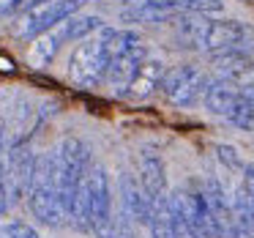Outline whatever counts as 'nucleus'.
<instances>
[{
    "mask_svg": "<svg viewBox=\"0 0 254 238\" xmlns=\"http://www.w3.org/2000/svg\"><path fill=\"white\" fill-rule=\"evenodd\" d=\"M88 0H47V3H36L28 11H22L19 19V36L22 39H39V36L50 33L52 28H58L61 22H66L68 17L79 11Z\"/></svg>",
    "mask_w": 254,
    "mask_h": 238,
    "instance_id": "423d86ee",
    "label": "nucleus"
},
{
    "mask_svg": "<svg viewBox=\"0 0 254 238\" xmlns=\"http://www.w3.org/2000/svg\"><path fill=\"white\" fill-rule=\"evenodd\" d=\"M58 159H61V203L68 219V208L90 170V148L79 137H63L58 143Z\"/></svg>",
    "mask_w": 254,
    "mask_h": 238,
    "instance_id": "20e7f679",
    "label": "nucleus"
},
{
    "mask_svg": "<svg viewBox=\"0 0 254 238\" xmlns=\"http://www.w3.org/2000/svg\"><path fill=\"white\" fill-rule=\"evenodd\" d=\"M8 208H11V189H8L6 161H0V216L8 214Z\"/></svg>",
    "mask_w": 254,
    "mask_h": 238,
    "instance_id": "412c9836",
    "label": "nucleus"
},
{
    "mask_svg": "<svg viewBox=\"0 0 254 238\" xmlns=\"http://www.w3.org/2000/svg\"><path fill=\"white\" fill-rule=\"evenodd\" d=\"M148 227H150V238H183L181 227H178L175 216H172V208H170V194L156 197L150 203Z\"/></svg>",
    "mask_w": 254,
    "mask_h": 238,
    "instance_id": "f3484780",
    "label": "nucleus"
},
{
    "mask_svg": "<svg viewBox=\"0 0 254 238\" xmlns=\"http://www.w3.org/2000/svg\"><path fill=\"white\" fill-rule=\"evenodd\" d=\"M205 85H208V77L199 72L197 66H172L164 72L161 77L159 90L164 93V99L175 107H194L205 93Z\"/></svg>",
    "mask_w": 254,
    "mask_h": 238,
    "instance_id": "0eeeda50",
    "label": "nucleus"
},
{
    "mask_svg": "<svg viewBox=\"0 0 254 238\" xmlns=\"http://www.w3.org/2000/svg\"><path fill=\"white\" fill-rule=\"evenodd\" d=\"M238 99H241V88H235V82L230 79H208L205 85V93H202V104L210 115H219V118H230V112L235 110Z\"/></svg>",
    "mask_w": 254,
    "mask_h": 238,
    "instance_id": "f8f14e48",
    "label": "nucleus"
},
{
    "mask_svg": "<svg viewBox=\"0 0 254 238\" xmlns=\"http://www.w3.org/2000/svg\"><path fill=\"white\" fill-rule=\"evenodd\" d=\"M243 181H241V189H243V194H246V200L252 203V208H254V164H243Z\"/></svg>",
    "mask_w": 254,
    "mask_h": 238,
    "instance_id": "5701e85b",
    "label": "nucleus"
},
{
    "mask_svg": "<svg viewBox=\"0 0 254 238\" xmlns=\"http://www.w3.org/2000/svg\"><path fill=\"white\" fill-rule=\"evenodd\" d=\"M85 194H88V230L96 238H112V186L110 172L101 164H90L85 175Z\"/></svg>",
    "mask_w": 254,
    "mask_h": 238,
    "instance_id": "39448f33",
    "label": "nucleus"
},
{
    "mask_svg": "<svg viewBox=\"0 0 254 238\" xmlns=\"http://www.w3.org/2000/svg\"><path fill=\"white\" fill-rule=\"evenodd\" d=\"M137 181L142 186V192L148 194V200L153 203L156 197H164L167 194V167L156 151L145 148L137 159Z\"/></svg>",
    "mask_w": 254,
    "mask_h": 238,
    "instance_id": "9d476101",
    "label": "nucleus"
},
{
    "mask_svg": "<svg viewBox=\"0 0 254 238\" xmlns=\"http://www.w3.org/2000/svg\"><path fill=\"white\" fill-rule=\"evenodd\" d=\"M216 159H219L230 172H241L243 170V159L232 145H216Z\"/></svg>",
    "mask_w": 254,
    "mask_h": 238,
    "instance_id": "aec40b11",
    "label": "nucleus"
},
{
    "mask_svg": "<svg viewBox=\"0 0 254 238\" xmlns=\"http://www.w3.org/2000/svg\"><path fill=\"white\" fill-rule=\"evenodd\" d=\"M199 186H202L205 203H208L210 219H213L216 238H238L241 233H238L235 219H232V205H230V197H227L224 186L216 178H205Z\"/></svg>",
    "mask_w": 254,
    "mask_h": 238,
    "instance_id": "1a4fd4ad",
    "label": "nucleus"
},
{
    "mask_svg": "<svg viewBox=\"0 0 254 238\" xmlns=\"http://www.w3.org/2000/svg\"><path fill=\"white\" fill-rule=\"evenodd\" d=\"M121 194H123V208H126V214L131 216L137 225H148V219H150V200H148V194L142 192L137 175L123 172L121 175Z\"/></svg>",
    "mask_w": 254,
    "mask_h": 238,
    "instance_id": "2eb2a0df",
    "label": "nucleus"
},
{
    "mask_svg": "<svg viewBox=\"0 0 254 238\" xmlns=\"http://www.w3.org/2000/svg\"><path fill=\"white\" fill-rule=\"evenodd\" d=\"M170 208L175 216L181 236L189 238H216L213 230V219H210L208 203L199 183H186V186L175 189L170 194Z\"/></svg>",
    "mask_w": 254,
    "mask_h": 238,
    "instance_id": "7ed1b4c3",
    "label": "nucleus"
},
{
    "mask_svg": "<svg viewBox=\"0 0 254 238\" xmlns=\"http://www.w3.org/2000/svg\"><path fill=\"white\" fill-rule=\"evenodd\" d=\"M164 63L156 61V58H145V63L139 66V72L134 74V79L128 82V88L123 90V99H148V96H153L156 90H159L161 85V77H164Z\"/></svg>",
    "mask_w": 254,
    "mask_h": 238,
    "instance_id": "4468645a",
    "label": "nucleus"
},
{
    "mask_svg": "<svg viewBox=\"0 0 254 238\" xmlns=\"http://www.w3.org/2000/svg\"><path fill=\"white\" fill-rule=\"evenodd\" d=\"M145 58H148L145 44H137V47H131L128 52H123V55L112 58L110 72H107V79H104V82L110 85V88L115 90L118 96H123V90L128 88V82L134 79V74H137L139 66L145 63Z\"/></svg>",
    "mask_w": 254,
    "mask_h": 238,
    "instance_id": "9b49d317",
    "label": "nucleus"
},
{
    "mask_svg": "<svg viewBox=\"0 0 254 238\" xmlns=\"http://www.w3.org/2000/svg\"><path fill=\"white\" fill-rule=\"evenodd\" d=\"M58 47H61V39H58L55 33H44L36 39V47H33V61L39 63V66H47V63L55 61L58 55Z\"/></svg>",
    "mask_w": 254,
    "mask_h": 238,
    "instance_id": "a211bd4d",
    "label": "nucleus"
},
{
    "mask_svg": "<svg viewBox=\"0 0 254 238\" xmlns=\"http://www.w3.org/2000/svg\"><path fill=\"white\" fill-rule=\"evenodd\" d=\"M3 233H6L8 238H39V230L25 225V222H11V225L3 227Z\"/></svg>",
    "mask_w": 254,
    "mask_h": 238,
    "instance_id": "4be33fe9",
    "label": "nucleus"
},
{
    "mask_svg": "<svg viewBox=\"0 0 254 238\" xmlns=\"http://www.w3.org/2000/svg\"><path fill=\"white\" fill-rule=\"evenodd\" d=\"M25 197H28L30 214H33L41 225H47V227H61L63 225L66 211H63L58 186L44 183V181H36V178H33V183H30V189H28V194H25Z\"/></svg>",
    "mask_w": 254,
    "mask_h": 238,
    "instance_id": "6e6552de",
    "label": "nucleus"
},
{
    "mask_svg": "<svg viewBox=\"0 0 254 238\" xmlns=\"http://www.w3.org/2000/svg\"><path fill=\"white\" fill-rule=\"evenodd\" d=\"M210 63L219 72L221 79H230V82H238V79L249 77L254 72V58L249 52H243L241 47H232V50H219L210 52Z\"/></svg>",
    "mask_w": 254,
    "mask_h": 238,
    "instance_id": "ddd939ff",
    "label": "nucleus"
},
{
    "mask_svg": "<svg viewBox=\"0 0 254 238\" xmlns=\"http://www.w3.org/2000/svg\"><path fill=\"white\" fill-rule=\"evenodd\" d=\"M104 19L99 17V14H74V17H68L66 22H61V28L55 30V36L61 39V44H68V41H85L90 39V36H96L101 28H104Z\"/></svg>",
    "mask_w": 254,
    "mask_h": 238,
    "instance_id": "dca6fc26",
    "label": "nucleus"
},
{
    "mask_svg": "<svg viewBox=\"0 0 254 238\" xmlns=\"http://www.w3.org/2000/svg\"><path fill=\"white\" fill-rule=\"evenodd\" d=\"M181 33L191 47L208 52L232 50L249 39V28L238 19H202V14L181 19Z\"/></svg>",
    "mask_w": 254,
    "mask_h": 238,
    "instance_id": "f03ea898",
    "label": "nucleus"
},
{
    "mask_svg": "<svg viewBox=\"0 0 254 238\" xmlns=\"http://www.w3.org/2000/svg\"><path fill=\"white\" fill-rule=\"evenodd\" d=\"M104 28L96 36L85 39L82 44H77L71 52V58H68V79H71V85L79 90H96V88H101L104 79H107L112 55H110V47H107Z\"/></svg>",
    "mask_w": 254,
    "mask_h": 238,
    "instance_id": "f257e3e1",
    "label": "nucleus"
},
{
    "mask_svg": "<svg viewBox=\"0 0 254 238\" xmlns=\"http://www.w3.org/2000/svg\"><path fill=\"white\" fill-rule=\"evenodd\" d=\"M221 8V0H181V11L186 14H219Z\"/></svg>",
    "mask_w": 254,
    "mask_h": 238,
    "instance_id": "6ab92c4d",
    "label": "nucleus"
}]
</instances>
